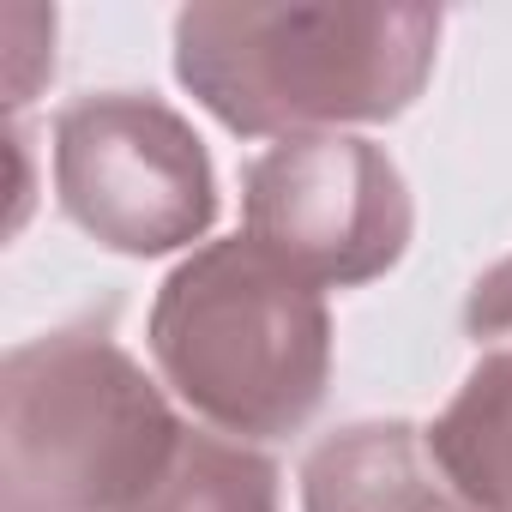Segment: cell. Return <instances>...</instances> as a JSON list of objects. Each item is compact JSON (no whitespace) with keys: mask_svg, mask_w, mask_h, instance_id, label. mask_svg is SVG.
Wrapping results in <instances>:
<instances>
[{"mask_svg":"<svg viewBox=\"0 0 512 512\" xmlns=\"http://www.w3.org/2000/svg\"><path fill=\"white\" fill-rule=\"evenodd\" d=\"M464 512H470V506H464Z\"/></svg>","mask_w":512,"mask_h":512,"instance_id":"8fae6325","label":"cell"},{"mask_svg":"<svg viewBox=\"0 0 512 512\" xmlns=\"http://www.w3.org/2000/svg\"><path fill=\"white\" fill-rule=\"evenodd\" d=\"M127 512H284L278 464L260 446L187 422L175 458Z\"/></svg>","mask_w":512,"mask_h":512,"instance_id":"ba28073f","label":"cell"},{"mask_svg":"<svg viewBox=\"0 0 512 512\" xmlns=\"http://www.w3.org/2000/svg\"><path fill=\"white\" fill-rule=\"evenodd\" d=\"M61 211L109 253L163 260L193 253L217 223V175L205 139L151 91H91L49 133Z\"/></svg>","mask_w":512,"mask_h":512,"instance_id":"277c9868","label":"cell"},{"mask_svg":"<svg viewBox=\"0 0 512 512\" xmlns=\"http://www.w3.org/2000/svg\"><path fill=\"white\" fill-rule=\"evenodd\" d=\"M151 374L211 434L266 446L302 434L332 386L326 290L247 235L205 241L163 278L145 320Z\"/></svg>","mask_w":512,"mask_h":512,"instance_id":"7a4b0ae2","label":"cell"},{"mask_svg":"<svg viewBox=\"0 0 512 512\" xmlns=\"http://www.w3.org/2000/svg\"><path fill=\"white\" fill-rule=\"evenodd\" d=\"M241 235L314 290H362L410 253L416 205L386 145L284 139L241 169Z\"/></svg>","mask_w":512,"mask_h":512,"instance_id":"5b68a950","label":"cell"},{"mask_svg":"<svg viewBox=\"0 0 512 512\" xmlns=\"http://www.w3.org/2000/svg\"><path fill=\"white\" fill-rule=\"evenodd\" d=\"M428 446L470 512H512V350H476V368L428 422Z\"/></svg>","mask_w":512,"mask_h":512,"instance_id":"52a82bcc","label":"cell"},{"mask_svg":"<svg viewBox=\"0 0 512 512\" xmlns=\"http://www.w3.org/2000/svg\"><path fill=\"white\" fill-rule=\"evenodd\" d=\"M464 332H470L476 350H512V253L470 284Z\"/></svg>","mask_w":512,"mask_h":512,"instance_id":"30bf717a","label":"cell"},{"mask_svg":"<svg viewBox=\"0 0 512 512\" xmlns=\"http://www.w3.org/2000/svg\"><path fill=\"white\" fill-rule=\"evenodd\" d=\"M302 512H464L428 428L350 422L302 458Z\"/></svg>","mask_w":512,"mask_h":512,"instance_id":"8992f818","label":"cell"},{"mask_svg":"<svg viewBox=\"0 0 512 512\" xmlns=\"http://www.w3.org/2000/svg\"><path fill=\"white\" fill-rule=\"evenodd\" d=\"M440 31L434 7L386 0H223L175 13V79L235 139L356 133L422 97Z\"/></svg>","mask_w":512,"mask_h":512,"instance_id":"6da1fadb","label":"cell"},{"mask_svg":"<svg viewBox=\"0 0 512 512\" xmlns=\"http://www.w3.org/2000/svg\"><path fill=\"white\" fill-rule=\"evenodd\" d=\"M7 109L13 121L31 109L37 85L55 73V13L43 7H7Z\"/></svg>","mask_w":512,"mask_h":512,"instance_id":"9c48e42d","label":"cell"},{"mask_svg":"<svg viewBox=\"0 0 512 512\" xmlns=\"http://www.w3.org/2000/svg\"><path fill=\"white\" fill-rule=\"evenodd\" d=\"M187 422L109 320L55 326L0 362V512H127Z\"/></svg>","mask_w":512,"mask_h":512,"instance_id":"3957f363","label":"cell"}]
</instances>
